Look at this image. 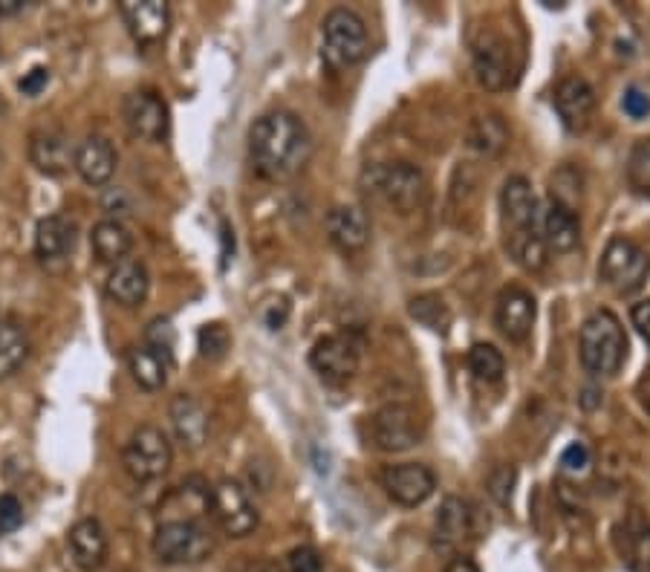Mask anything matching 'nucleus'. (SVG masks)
Masks as SVG:
<instances>
[{"mask_svg": "<svg viewBox=\"0 0 650 572\" xmlns=\"http://www.w3.org/2000/svg\"><path fill=\"white\" fill-rule=\"evenodd\" d=\"M289 313H293V307H289V300L286 298H269L260 304L258 315L260 322H264L266 329H280L286 322H289Z\"/></svg>", "mask_w": 650, "mask_h": 572, "instance_id": "obj_40", "label": "nucleus"}, {"mask_svg": "<svg viewBox=\"0 0 650 572\" xmlns=\"http://www.w3.org/2000/svg\"><path fill=\"white\" fill-rule=\"evenodd\" d=\"M29 159L47 177H61L72 165L70 139L58 128H41L29 137Z\"/></svg>", "mask_w": 650, "mask_h": 572, "instance_id": "obj_22", "label": "nucleus"}, {"mask_svg": "<svg viewBox=\"0 0 650 572\" xmlns=\"http://www.w3.org/2000/svg\"><path fill=\"white\" fill-rule=\"evenodd\" d=\"M260 572H286V570L280 564H264V570Z\"/></svg>", "mask_w": 650, "mask_h": 572, "instance_id": "obj_49", "label": "nucleus"}, {"mask_svg": "<svg viewBox=\"0 0 650 572\" xmlns=\"http://www.w3.org/2000/svg\"><path fill=\"white\" fill-rule=\"evenodd\" d=\"M630 318H633V327L639 329V336L650 344V298L639 300L637 307L630 309Z\"/></svg>", "mask_w": 650, "mask_h": 572, "instance_id": "obj_44", "label": "nucleus"}, {"mask_svg": "<svg viewBox=\"0 0 650 572\" xmlns=\"http://www.w3.org/2000/svg\"><path fill=\"white\" fill-rule=\"evenodd\" d=\"M445 572H480V566L474 564L472 559H465V555H457V559H451Z\"/></svg>", "mask_w": 650, "mask_h": 572, "instance_id": "obj_46", "label": "nucleus"}, {"mask_svg": "<svg viewBox=\"0 0 650 572\" xmlns=\"http://www.w3.org/2000/svg\"><path fill=\"white\" fill-rule=\"evenodd\" d=\"M407 313L414 318L416 324H422L431 333H449L454 315H451V307L445 304L443 295L436 293H420L414 298L407 300Z\"/></svg>", "mask_w": 650, "mask_h": 572, "instance_id": "obj_31", "label": "nucleus"}, {"mask_svg": "<svg viewBox=\"0 0 650 572\" xmlns=\"http://www.w3.org/2000/svg\"><path fill=\"white\" fill-rule=\"evenodd\" d=\"M23 523V503L14 494H0V538L12 535Z\"/></svg>", "mask_w": 650, "mask_h": 572, "instance_id": "obj_39", "label": "nucleus"}, {"mask_svg": "<svg viewBox=\"0 0 650 572\" xmlns=\"http://www.w3.org/2000/svg\"><path fill=\"white\" fill-rule=\"evenodd\" d=\"M622 108L630 119H644V116H650V96L644 93L642 87H628Z\"/></svg>", "mask_w": 650, "mask_h": 572, "instance_id": "obj_42", "label": "nucleus"}, {"mask_svg": "<svg viewBox=\"0 0 650 572\" xmlns=\"http://www.w3.org/2000/svg\"><path fill=\"white\" fill-rule=\"evenodd\" d=\"M624 174H628V186L633 188V194L650 200V137H642L633 142V148L628 154V165H624Z\"/></svg>", "mask_w": 650, "mask_h": 572, "instance_id": "obj_34", "label": "nucleus"}, {"mask_svg": "<svg viewBox=\"0 0 650 572\" xmlns=\"http://www.w3.org/2000/svg\"><path fill=\"white\" fill-rule=\"evenodd\" d=\"M171 425L177 440L186 448H203L208 440V431H211V420H208V411L203 408V402L191 394H179L171 402Z\"/></svg>", "mask_w": 650, "mask_h": 572, "instance_id": "obj_23", "label": "nucleus"}, {"mask_svg": "<svg viewBox=\"0 0 650 572\" xmlns=\"http://www.w3.org/2000/svg\"><path fill=\"white\" fill-rule=\"evenodd\" d=\"M538 318L535 295L523 289V286H503L498 300H494V324L509 342H526L532 336Z\"/></svg>", "mask_w": 650, "mask_h": 572, "instance_id": "obj_13", "label": "nucleus"}, {"mask_svg": "<svg viewBox=\"0 0 650 572\" xmlns=\"http://www.w3.org/2000/svg\"><path fill=\"white\" fill-rule=\"evenodd\" d=\"M72 564L85 572H96L108 561V532L96 517H81L67 535Z\"/></svg>", "mask_w": 650, "mask_h": 572, "instance_id": "obj_21", "label": "nucleus"}, {"mask_svg": "<svg viewBox=\"0 0 650 572\" xmlns=\"http://www.w3.org/2000/svg\"><path fill=\"white\" fill-rule=\"evenodd\" d=\"M90 246H93V255L101 264H122L125 258L134 249V237L125 229V223L119 220H101L96 223L93 231H90Z\"/></svg>", "mask_w": 650, "mask_h": 572, "instance_id": "obj_26", "label": "nucleus"}, {"mask_svg": "<svg viewBox=\"0 0 650 572\" xmlns=\"http://www.w3.org/2000/svg\"><path fill=\"white\" fill-rule=\"evenodd\" d=\"M579 353L581 365L590 376L608 379V376H615L622 371L624 358H628V336H624L619 315L610 313V309H595L581 324Z\"/></svg>", "mask_w": 650, "mask_h": 572, "instance_id": "obj_2", "label": "nucleus"}, {"mask_svg": "<svg viewBox=\"0 0 650 572\" xmlns=\"http://www.w3.org/2000/svg\"><path fill=\"white\" fill-rule=\"evenodd\" d=\"M145 347L157 353L159 358H165V365L174 367V351H177V329L168 318H154V322L145 327Z\"/></svg>", "mask_w": 650, "mask_h": 572, "instance_id": "obj_35", "label": "nucleus"}, {"mask_svg": "<svg viewBox=\"0 0 650 572\" xmlns=\"http://www.w3.org/2000/svg\"><path fill=\"white\" fill-rule=\"evenodd\" d=\"M465 139H469V148L480 157H498L509 142V128L498 114L474 116Z\"/></svg>", "mask_w": 650, "mask_h": 572, "instance_id": "obj_29", "label": "nucleus"}, {"mask_svg": "<svg viewBox=\"0 0 650 572\" xmlns=\"http://www.w3.org/2000/svg\"><path fill=\"white\" fill-rule=\"evenodd\" d=\"M322 52L333 70L362 65L371 52L365 18L353 9H329L322 23Z\"/></svg>", "mask_w": 650, "mask_h": 572, "instance_id": "obj_4", "label": "nucleus"}, {"mask_svg": "<svg viewBox=\"0 0 650 572\" xmlns=\"http://www.w3.org/2000/svg\"><path fill=\"white\" fill-rule=\"evenodd\" d=\"M128 371L134 376V382L142 391H162L165 382H168V371L171 367L165 365V358H159L157 353L145 347V344H136L128 351Z\"/></svg>", "mask_w": 650, "mask_h": 572, "instance_id": "obj_30", "label": "nucleus"}, {"mask_svg": "<svg viewBox=\"0 0 650 572\" xmlns=\"http://www.w3.org/2000/svg\"><path fill=\"white\" fill-rule=\"evenodd\" d=\"M650 273V255L630 237H610L608 249L601 255L599 278L619 295H630L642 289Z\"/></svg>", "mask_w": 650, "mask_h": 572, "instance_id": "obj_9", "label": "nucleus"}, {"mask_svg": "<svg viewBox=\"0 0 650 572\" xmlns=\"http://www.w3.org/2000/svg\"><path fill=\"white\" fill-rule=\"evenodd\" d=\"M518 486V469L515 465H498L486 480V489L492 494L494 501L501 503V506H509L512 501V492Z\"/></svg>", "mask_w": 650, "mask_h": 572, "instance_id": "obj_37", "label": "nucleus"}, {"mask_svg": "<svg viewBox=\"0 0 650 572\" xmlns=\"http://www.w3.org/2000/svg\"><path fill=\"white\" fill-rule=\"evenodd\" d=\"M425 428H429V423L416 405L391 402L371 416V443L385 454H402V451L422 443Z\"/></svg>", "mask_w": 650, "mask_h": 572, "instance_id": "obj_6", "label": "nucleus"}, {"mask_svg": "<svg viewBox=\"0 0 650 572\" xmlns=\"http://www.w3.org/2000/svg\"><path fill=\"white\" fill-rule=\"evenodd\" d=\"M119 12L139 47H157L171 29V7L165 0H122Z\"/></svg>", "mask_w": 650, "mask_h": 572, "instance_id": "obj_15", "label": "nucleus"}, {"mask_svg": "<svg viewBox=\"0 0 650 572\" xmlns=\"http://www.w3.org/2000/svg\"><path fill=\"white\" fill-rule=\"evenodd\" d=\"M313 154V137L301 116L289 110L264 114L249 128V159L252 168L264 179H289L307 165Z\"/></svg>", "mask_w": 650, "mask_h": 572, "instance_id": "obj_1", "label": "nucleus"}, {"mask_svg": "<svg viewBox=\"0 0 650 572\" xmlns=\"http://www.w3.org/2000/svg\"><path fill=\"white\" fill-rule=\"evenodd\" d=\"M506 249L526 273H541L546 266V255H550L541 231H512V235H506Z\"/></svg>", "mask_w": 650, "mask_h": 572, "instance_id": "obj_32", "label": "nucleus"}, {"mask_svg": "<svg viewBox=\"0 0 650 572\" xmlns=\"http://www.w3.org/2000/svg\"><path fill=\"white\" fill-rule=\"evenodd\" d=\"M29 351L32 344L27 327L14 318H0V379H12L27 365Z\"/></svg>", "mask_w": 650, "mask_h": 572, "instance_id": "obj_27", "label": "nucleus"}, {"mask_svg": "<svg viewBox=\"0 0 650 572\" xmlns=\"http://www.w3.org/2000/svg\"><path fill=\"white\" fill-rule=\"evenodd\" d=\"M365 186L373 197H380L396 215H411L425 200L429 183L425 174L414 162L396 159V162L373 165L365 171Z\"/></svg>", "mask_w": 650, "mask_h": 572, "instance_id": "obj_3", "label": "nucleus"}, {"mask_svg": "<svg viewBox=\"0 0 650 572\" xmlns=\"http://www.w3.org/2000/svg\"><path fill=\"white\" fill-rule=\"evenodd\" d=\"M284 570L286 572H322L324 570L322 552L309 544L295 546V550H289V555H286Z\"/></svg>", "mask_w": 650, "mask_h": 572, "instance_id": "obj_38", "label": "nucleus"}, {"mask_svg": "<svg viewBox=\"0 0 650 572\" xmlns=\"http://www.w3.org/2000/svg\"><path fill=\"white\" fill-rule=\"evenodd\" d=\"M474 530V512L463 497H445L434 521V535L440 546H460Z\"/></svg>", "mask_w": 650, "mask_h": 572, "instance_id": "obj_25", "label": "nucleus"}, {"mask_svg": "<svg viewBox=\"0 0 650 572\" xmlns=\"http://www.w3.org/2000/svg\"><path fill=\"white\" fill-rule=\"evenodd\" d=\"M501 211L509 235H512V231H538L541 206H538V197L526 177L515 174V177H509L506 183H503Z\"/></svg>", "mask_w": 650, "mask_h": 572, "instance_id": "obj_17", "label": "nucleus"}, {"mask_svg": "<svg viewBox=\"0 0 650 572\" xmlns=\"http://www.w3.org/2000/svg\"><path fill=\"white\" fill-rule=\"evenodd\" d=\"M105 293L114 304L125 309L142 307L145 298L150 293V275L148 266L139 258H125L122 264H116L108 275V284H105Z\"/></svg>", "mask_w": 650, "mask_h": 572, "instance_id": "obj_20", "label": "nucleus"}, {"mask_svg": "<svg viewBox=\"0 0 650 572\" xmlns=\"http://www.w3.org/2000/svg\"><path fill=\"white\" fill-rule=\"evenodd\" d=\"M232 255H235V231L229 229V223H223V266L229 264Z\"/></svg>", "mask_w": 650, "mask_h": 572, "instance_id": "obj_45", "label": "nucleus"}, {"mask_svg": "<svg viewBox=\"0 0 650 572\" xmlns=\"http://www.w3.org/2000/svg\"><path fill=\"white\" fill-rule=\"evenodd\" d=\"M552 101H555L558 119H561V125H564L570 134H584V130L590 128V122H593L595 105H599L593 85L587 79H581V76H567V79L555 87V99Z\"/></svg>", "mask_w": 650, "mask_h": 572, "instance_id": "obj_16", "label": "nucleus"}, {"mask_svg": "<svg viewBox=\"0 0 650 572\" xmlns=\"http://www.w3.org/2000/svg\"><path fill=\"white\" fill-rule=\"evenodd\" d=\"M309 365L329 385L351 382L362 367V338L351 329L318 338L313 351H309Z\"/></svg>", "mask_w": 650, "mask_h": 572, "instance_id": "obj_10", "label": "nucleus"}, {"mask_svg": "<svg viewBox=\"0 0 650 572\" xmlns=\"http://www.w3.org/2000/svg\"><path fill=\"white\" fill-rule=\"evenodd\" d=\"M590 465V448L584 443H570L561 454V469L567 474H581Z\"/></svg>", "mask_w": 650, "mask_h": 572, "instance_id": "obj_41", "label": "nucleus"}, {"mask_svg": "<svg viewBox=\"0 0 650 572\" xmlns=\"http://www.w3.org/2000/svg\"><path fill=\"white\" fill-rule=\"evenodd\" d=\"M72 249V226L65 217H43L36 229V255L41 264L65 260Z\"/></svg>", "mask_w": 650, "mask_h": 572, "instance_id": "obj_28", "label": "nucleus"}, {"mask_svg": "<svg viewBox=\"0 0 650 572\" xmlns=\"http://www.w3.org/2000/svg\"><path fill=\"white\" fill-rule=\"evenodd\" d=\"M472 61L474 76L486 90L498 93L512 85V72H515V61H512V43L506 41L503 32L492 27H483L477 36L472 38Z\"/></svg>", "mask_w": 650, "mask_h": 572, "instance_id": "obj_11", "label": "nucleus"}, {"mask_svg": "<svg viewBox=\"0 0 650 572\" xmlns=\"http://www.w3.org/2000/svg\"><path fill=\"white\" fill-rule=\"evenodd\" d=\"M382 486H385L387 497L393 503H400L405 509L422 506L431 494L436 492V477L429 465L422 463H400L385 469L382 474Z\"/></svg>", "mask_w": 650, "mask_h": 572, "instance_id": "obj_14", "label": "nucleus"}, {"mask_svg": "<svg viewBox=\"0 0 650 572\" xmlns=\"http://www.w3.org/2000/svg\"><path fill=\"white\" fill-rule=\"evenodd\" d=\"M122 119L136 139L145 142H162L171 130L168 105L154 90H134L122 101Z\"/></svg>", "mask_w": 650, "mask_h": 572, "instance_id": "obj_12", "label": "nucleus"}, {"mask_svg": "<svg viewBox=\"0 0 650 572\" xmlns=\"http://www.w3.org/2000/svg\"><path fill=\"white\" fill-rule=\"evenodd\" d=\"M327 237L342 255H358L371 244V220L358 206H333L327 211Z\"/></svg>", "mask_w": 650, "mask_h": 572, "instance_id": "obj_18", "label": "nucleus"}, {"mask_svg": "<svg viewBox=\"0 0 650 572\" xmlns=\"http://www.w3.org/2000/svg\"><path fill=\"white\" fill-rule=\"evenodd\" d=\"M208 512L229 538L252 535L260 523L258 506L252 501V494L246 492L240 480L232 477H223L220 483L208 489Z\"/></svg>", "mask_w": 650, "mask_h": 572, "instance_id": "obj_8", "label": "nucleus"}, {"mask_svg": "<svg viewBox=\"0 0 650 572\" xmlns=\"http://www.w3.org/2000/svg\"><path fill=\"white\" fill-rule=\"evenodd\" d=\"M21 9H23V0H0V18L21 12Z\"/></svg>", "mask_w": 650, "mask_h": 572, "instance_id": "obj_48", "label": "nucleus"}, {"mask_svg": "<svg viewBox=\"0 0 650 572\" xmlns=\"http://www.w3.org/2000/svg\"><path fill=\"white\" fill-rule=\"evenodd\" d=\"M47 85H50V70H47V67H32V70H29L27 76L18 81V87H21L23 96H38Z\"/></svg>", "mask_w": 650, "mask_h": 572, "instance_id": "obj_43", "label": "nucleus"}, {"mask_svg": "<svg viewBox=\"0 0 650 572\" xmlns=\"http://www.w3.org/2000/svg\"><path fill=\"white\" fill-rule=\"evenodd\" d=\"M119 165V154H116L114 142L105 137H87L72 150V168L79 171L87 186H108Z\"/></svg>", "mask_w": 650, "mask_h": 572, "instance_id": "obj_19", "label": "nucleus"}, {"mask_svg": "<svg viewBox=\"0 0 650 572\" xmlns=\"http://www.w3.org/2000/svg\"><path fill=\"white\" fill-rule=\"evenodd\" d=\"M469 371L474 373V379L494 385V382H501L503 373H506V358H503V353L498 351L494 344L480 342L469 351Z\"/></svg>", "mask_w": 650, "mask_h": 572, "instance_id": "obj_33", "label": "nucleus"}, {"mask_svg": "<svg viewBox=\"0 0 650 572\" xmlns=\"http://www.w3.org/2000/svg\"><path fill=\"white\" fill-rule=\"evenodd\" d=\"M211 550H215V538L194 517L162 521L154 535V555L168 566L200 564L211 555Z\"/></svg>", "mask_w": 650, "mask_h": 572, "instance_id": "obj_5", "label": "nucleus"}, {"mask_svg": "<svg viewBox=\"0 0 650 572\" xmlns=\"http://www.w3.org/2000/svg\"><path fill=\"white\" fill-rule=\"evenodd\" d=\"M125 472L136 480V483H154V480L165 477L171 472L174 448L168 443L162 428L157 425H139L130 434L122 451Z\"/></svg>", "mask_w": 650, "mask_h": 572, "instance_id": "obj_7", "label": "nucleus"}, {"mask_svg": "<svg viewBox=\"0 0 650 572\" xmlns=\"http://www.w3.org/2000/svg\"><path fill=\"white\" fill-rule=\"evenodd\" d=\"M538 226H541L543 244H546V249L550 252L567 255V252H572L575 246H579V240H581L579 215H575L572 208L561 206V203H555V200L546 203Z\"/></svg>", "mask_w": 650, "mask_h": 572, "instance_id": "obj_24", "label": "nucleus"}, {"mask_svg": "<svg viewBox=\"0 0 650 572\" xmlns=\"http://www.w3.org/2000/svg\"><path fill=\"white\" fill-rule=\"evenodd\" d=\"M197 351H200L203 358L208 362H220L226 358V353L232 351V333L223 324H206L197 333Z\"/></svg>", "mask_w": 650, "mask_h": 572, "instance_id": "obj_36", "label": "nucleus"}, {"mask_svg": "<svg viewBox=\"0 0 650 572\" xmlns=\"http://www.w3.org/2000/svg\"><path fill=\"white\" fill-rule=\"evenodd\" d=\"M639 402H642V408L650 414V371H644V376L639 379Z\"/></svg>", "mask_w": 650, "mask_h": 572, "instance_id": "obj_47", "label": "nucleus"}]
</instances>
